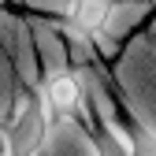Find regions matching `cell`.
Returning <instances> with one entry per match:
<instances>
[{
    "instance_id": "1",
    "label": "cell",
    "mask_w": 156,
    "mask_h": 156,
    "mask_svg": "<svg viewBox=\"0 0 156 156\" xmlns=\"http://www.w3.org/2000/svg\"><path fill=\"white\" fill-rule=\"evenodd\" d=\"M48 126H52L48 123V108L37 97H26L0 141H4L8 156H37L45 149V141H48Z\"/></svg>"
},
{
    "instance_id": "2",
    "label": "cell",
    "mask_w": 156,
    "mask_h": 156,
    "mask_svg": "<svg viewBox=\"0 0 156 156\" xmlns=\"http://www.w3.org/2000/svg\"><path fill=\"white\" fill-rule=\"evenodd\" d=\"M82 82H78L74 71H52L45 78V108L48 112H60V115H74L82 112Z\"/></svg>"
},
{
    "instance_id": "3",
    "label": "cell",
    "mask_w": 156,
    "mask_h": 156,
    "mask_svg": "<svg viewBox=\"0 0 156 156\" xmlns=\"http://www.w3.org/2000/svg\"><path fill=\"white\" fill-rule=\"evenodd\" d=\"M115 0H71L67 4V26L74 34H97L112 19Z\"/></svg>"
},
{
    "instance_id": "4",
    "label": "cell",
    "mask_w": 156,
    "mask_h": 156,
    "mask_svg": "<svg viewBox=\"0 0 156 156\" xmlns=\"http://www.w3.org/2000/svg\"><path fill=\"white\" fill-rule=\"evenodd\" d=\"M126 152L130 156H156V134L138 119H126Z\"/></svg>"
},
{
    "instance_id": "5",
    "label": "cell",
    "mask_w": 156,
    "mask_h": 156,
    "mask_svg": "<svg viewBox=\"0 0 156 156\" xmlns=\"http://www.w3.org/2000/svg\"><path fill=\"white\" fill-rule=\"evenodd\" d=\"M93 156H130L126 152V138L112 126H97L93 130Z\"/></svg>"
}]
</instances>
